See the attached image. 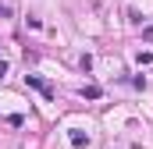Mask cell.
<instances>
[{
  "label": "cell",
  "mask_w": 153,
  "mask_h": 149,
  "mask_svg": "<svg viewBox=\"0 0 153 149\" xmlns=\"http://www.w3.org/2000/svg\"><path fill=\"white\" fill-rule=\"evenodd\" d=\"M85 142H89V139H85L82 131H71V146H78V149H82V146H85Z\"/></svg>",
  "instance_id": "1"
},
{
  "label": "cell",
  "mask_w": 153,
  "mask_h": 149,
  "mask_svg": "<svg viewBox=\"0 0 153 149\" xmlns=\"http://www.w3.org/2000/svg\"><path fill=\"white\" fill-rule=\"evenodd\" d=\"M82 96H85V100H100V89H96V85H89V89H82Z\"/></svg>",
  "instance_id": "2"
}]
</instances>
